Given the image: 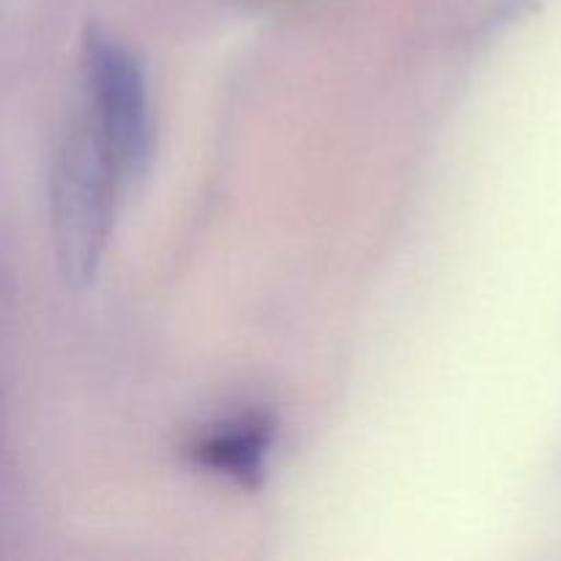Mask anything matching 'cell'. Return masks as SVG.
Instances as JSON below:
<instances>
[{
  "label": "cell",
  "instance_id": "277c9868",
  "mask_svg": "<svg viewBox=\"0 0 561 561\" xmlns=\"http://www.w3.org/2000/svg\"><path fill=\"white\" fill-rule=\"evenodd\" d=\"M526 3L529 0H463V27L474 33L496 27L502 20L518 14Z\"/></svg>",
  "mask_w": 561,
  "mask_h": 561
},
{
  "label": "cell",
  "instance_id": "3957f363",
  "mask_svg": "<svg viewBox=\"0 0 561 561\" xmlns=\"http://www.w3.org/2000/svg\"><path fill=\"white\" fill-rule=\"evenodd\" d=\"M272 447L274 420L266 411L247 409L201 427L186 442L184 455L201 469L252 491L266 480Z\"/></svg>",
  "mask_w": 561,
  "mask_h": 561
},
{
  "label": "cell",
  "instance_id": "6da1fadb",
  "mask_svg": "<svg viewBox=\"0 0 561 561\" xmlns=\"http://www.w3.org/2000/svg\"><path fill=\"white\" fill-rule=\"evenodd\" d=\"M124 192L102 142L80 118L60 140L49 175L55 261L71 288H85L96 277L115 203Z\"/></svg>",
  "mask_w": 561,
  "mask_h": 561
},
{
  "label": "cell",
  "instance_id": "7a4b0ae2",
  "mask_svg": "<svg viewBox=\"0 0 561 561\" xmlns=\"http://www.w3.org/2000/svg\"><path fill=\"white\" fill-rule=\"evenodd\" d=\"M82 118L102 142L124 190L146 175L153 148L151 104L142 66L126 44L102 31L82 38Z\"/></svg>",
  "mask_w": 561,
  "mask_h": 561
}]
</instances>
